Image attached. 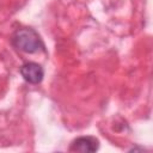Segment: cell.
<instances>
[{
	"mask_svg": "<svg viewBox=\"0 0 153 153\" xmlns=\"http://www.w3.org/2000/svg\"><path fill=\"white\" fill-rule=\"evenodd\" d=\"M12 42L17 49L24 53H36L42 48V42L38 33L29 27L18 29L12 37Z\"/></svg>",
	"mask_w": 153,
	"mask_h": 153,
	"instance_id": "1",
	"label": "cell"
},
{
	"mask_svg": "<svg viewBox=\"0 0 153 153\" xmlns=\"http://www.w3.org/2000/svg\"><path fill=\"white\" fill-rule=\"evenodd\" d=\"M22 76L30 84H38L42 81L44 71L41 65L36 62H26L20 68Z\"/></svg>",
	"mask_w": 153,
	"mask_h": 153,
	"instance_id": "2",
	"label": "cell"
},
{
	"mask_svg": "<svg viewBox=\"0 0 153 153\" xmlns=\"http://www.w3.org/2000/svg\"><path fill=\"white\" fill-rule=\"evenodd\" d=\"M99 147V142L96 137L92 136H80L75 139L69 147L71 152H84V153H91L96 152Z\"/></svg>",
	"mask_w": 153,
	"mask_h": 153,
	"instance_id": "3",
	"label": "cell"
}]
</instances>
